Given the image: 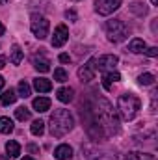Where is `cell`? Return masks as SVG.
I'll use <instances>...</instances> for the list:
<instances>
[{"label": "cell", "mask_w": 158, "mask_h": 160, "mask_svg": "<svg viewBox=\"0 0 158 160\" xmlns=\"http://www.w3.org/2000/svg\"><path fill=\"white\" fill-rule=\"evenodd\" d=\"M141 108V101L134 95V93H123L117 99V110L121 114V118L125 121H130L136 118V114Z\"/></svg>", "instance_id": "3957f363"}, {"label": "cell", "mask_w": 158, "mask_h": 160, "mask_svg": "<svg viewBox=\"0 0 158 160\" xmlns=\"http://www.w3.org/2000/svg\"><path fill=\"white\" fill-rule=\"evenodd\" d=\"M106 36L112 43H121L128 38V28L123 21L114 19V21H108L106 22Z\"/></svg>", "instance_id": "277c9868"}, {"label": "cell", "mask_w": 158, "mask_h": 160, "mask_svg": "<svg viewBox=\"0 0 158 160\" xmlns=\"http://www.w3.org/2000/svg\"><path fill=\"white\" fill-rule=\"evenodd\" d=\"M67 78H69V75H67L65 69H62V67L54 69V80H56V82H65Z\"/></svg>", "instance_id": "4316f807"}, {"label": "cell", "mask_w": 158, "mask_h": 160, "mask_svg": "<svg viewBox=\"0 0 158 160\" xmlns=\"http://www.w3.org/2000/svg\"><path fill=\"white\" fill-rule=\"evenodd\" d=\"M0 132L2 134L13 132V121L9 119V118H0Z\"/></svg>", "instance_id": "7402d4cb"}, {"label": "cell", "mask_w": 158, "mask_h": 160, "mask_svg": "<svg viewBox=\"0 0 158 160\" xmlns=\"http://www.w3.org/2000/svg\"><path fill=\"white\" fill-rule=\"evenodd\" d=\"M151 4H153V6H156V4H158V0H151Z\"/></svg>", "instance_id": "e575fe53"}, {"label": "cell", "mask_w": 158, "mask_h": 160, "mask_svg": "<svg viewBox=\"0 0 158 160\" xmlns=\"http://www.w3.org/2000/svg\"><path fill=\"white\" fill-rule=\"evenodd\" d=\"M117 62H119V58L116 54H104V56L93 58V67H95V71L108 73V71H114V67L117 65Z\"/></svg>", "instance_id": "8992f818"}, {"label": "cell", "mask_w": 158, "mask_h": 160, "mask_svg": "<svg viewBox=\"0 0 158 160\" xmlns=\"http://www.w3.org/2000/svg\"><path fill=\"white\" fill-rule=\"evenodd\" d=\"M60 62L62 63H69L71 62V56L69 54H60Z\"/></svg>", "instance_id": "f546056e"}, {"label": "cell", "mask_w": 158, "mask_h": 160, "mask_svg": "<svg viewBox=\"0 0 158 160\" xmlns=\"http://www.w3.org/2000/svg\"><path fill=\"white\" fill-rule=\"evenodd\" d=\"M17 93H15V89H7V91H4L2 95H0V102L4 104V106H9V104H13L15 101H17Z\"/></svg>", "instance_id": "ac0fdd59"}, {"label": "cell", "mask_w": 158, "mask_h": 160, "mask_svg": "<svg viewBox=\"0 0 158 160\" xmlns=\"http://www.w3.org/2000/svg\"><path fill=\"white\" fill-rule=\"evenodd\" d=\"M2 88H4V78L0 77V91H2Z\"/></svg>", "instance_id": "d6a6232c"}, {"label": "cell", "mask_w": 158, "mask_h": 160, "mask_svg": "<svg viewBox=\"0 0 158 160\" xmlns=\"http://www.w3.org/2000/svg\"><path fill=\"white\" fill-rule=\"evenodd\" d=\"M93 77H95V67H93V60H89L84 67L78 69V78L82 82H89V80H93Z\"/></svg>", "instance_id": "9c48e42d"}, {"label": "cell", "mask_w": 158, "mask_h": 160, "mask_svg": "<svg viewBox=\"0 0 158 160\" xmlns=\"http://www.w3.org/2000/svg\"><path fill=\"white\" fill-rule=\"evenodd\" d=\"M73 95H75V89L73 88H60L56 91V97L60 102H71L73 101Z\"/></svg>", "instance_id": "7c38bea8"}, {"label": "cell", "mask_w": 158, "mask_h": 160, "mask_svg": "<svg viewBox=\"0 0 158 160\" xmlns=\"http://www.w3.org/2000/svg\"><path fill=\"white\" fill-rule=\"evenodd\" d=\"M54 158L56 160H69L73 158V147L67 143H62L54 149Z\"/></svg>", "instance_id": "30bf717a"}, {"label": "cell", "mask_w": 158, "mask_h": 160, "mask_svg": "<svg viewBox=\"0 0 158 160\" xmlns=\"http://www.w3.org/2000/svg\"><path fill=\"white\" fill-rule=\"evenodd\" d=\"M4 4H7V0H0V6H4Z\"/></svg>", "instance_id": "836d02e7"}, {"label": "cell", "mask_w": 158, "mask_h": 160, "mask_svg": "<svg viewBox=\"0 0 158 160\" xmlns=\"http://www.w3.org/2000/svg\"><path fill=\"white\" fill-rule=\"evenodd\" d=\"M145 48H147L145 41L140 39V38H134V39L128 43V50H130V52H134V54H140V52H143Z\"/></svg>", "instance_id": "2e32d148"}, {"label": "cell", "mask_w": 158, "mask_h": 160, "mask_svg": "<svg viewBox=\"0 0 158 160\" xmlns=\"http://www.w3.org/2000/svg\"><path fill=\"white\" fill-rule=\"evenodd\" d=\"M17 89H19V97H22V99L30 97V93H32V88H30V84H28L26 80H21Z\"/></svg>", "instance_id": "44dd1931"}, {"label": "cell", "mask_w": 158, "mask_h": 160, "mask_svg": "<svg viewBox=\"0 0 158 160\" xmlns=\"http://www.w3.org/2000/svg\"><path fill=\"white\" fill-rule=\"evenodd\" d=\"M138 82H140L141 86H153V84H155V75H153V73H143V75H140Z\"/></svg>", "instance_id": "484cf974"}, {"label": "cell", "mask_w": 158, "mask_h": 160, "mask_svg": "<svg viewBox=\"0 0 158 160\" xmlns=\"http://www.w3.org/2000/svg\"><path fill=\"white\" fill-rule=\"evenodd\" d=\"M4 32H6V28H4V24L0 22V36H4Z\"/></svg>", "instance_id": "1f68e13d"}, {"label": "cell", "mask_w": 158, "mask_h": 160, "mask_svg": "<svg viewBox=\"0 0 158 160\" xmlns=\"http://www.w3.org/2000/svg\"><path fill=\"white\" fill-rule=\"evenodd\" d=\"M6 153H7L11 158H17V157L21 155V145H19L15 140H9V142L6 143Z\"/></svg>", "instance_id": "d6986e66"}, {"label": "cell", "mask_w": 158, "mask_h": 160, "mask_svg": "<svg viewBox=\"0 0 158 160\" xmlns=\"http://www.w3.org/2000/svg\"><path fill=\"white\" fill-rule=\"evenodd\" d=\"M22 160H34V158H32V157H24Z\"/></svg>", "instance_id": "d590c367"}, {"label": "cell", "mask_w": 158, "mask_h": 160, "mask_svg": "<svg viewBox=\"0 0 158 160\" xmlns=\"http://www.w3.org/2000/svg\"><path fill=\"white\" fill-rule=\"evenodd\" d=\"M30 130H32V134H34V136H41V134L45 132V123H43L41 119H36L34 123H32Z\"/></svg>", "instance_id": "cb8c5ba5"}, {"label": "cell", "mask_w": 158, "mask_h": 160, "mask_svg": "<svg viewBox=\"0 0 158 160\" xmlns=\"http://www.w3.org/2000/svg\"><path fill=\"white\" fill-rule=\"evenodd\" d=\"M34 88L39 91V93H48L52 89V82L48 78H36L34 80Z\"/></svg>", "instance_id": "9a60e30c"}, {"label": "cell", "mask_w": 158, "mask_h": 160, "mask_svg": "<svg viewBox=\"0 0 158 160\" xmlns=\"http://www.w3.org/2000/svg\"><path fill=\"white\" fill-rule=\"evenodd\" d=\"M32 106L36 112H48L50 110V99L48 97H37V99H34Z\"/></svg>", "instance_id": "8fae6325"}, {"label": "cell", "mask_w": 158, "mask_h": 160, "mask_svg": "<svg viewBox=\"0 0 158 160\" xmlns=\"http://www.w3.org/2000/svg\"><path fill=\"white\" fill-rule=\"evenodd\" d=\"M91 114H93V123L91 125L97 127L99 136H112V134L119 132L117 114L106 99H99V102L91 110Z\"/></svg>", "instance_id": "6da1fadb"}, {"label": "cell", "mask_w": 158, "mask_h": 160, "mask_svg": "<svg viewBox=\"0 0 158 160\" xmlns=\"http://www.w3.org/2000/svg\"><path fill=\"white\" fill-rule=\"evenodd\" d=\"M50 125V134L52 136H56V138H62V136H65L67 132H71L73 130V127H75V118L71 116V112L69 110H63V108H60V110H54V114L50 116V121H48Z\"/></svg>", "instance_id": "7a4b0ae2"}, {"label": "cell", "mask_w": 158, "mask_h": 160, "mask_svg": "<svg viewBox=\"0 0 158 160\" xmlns=\"http://www.w3.org/2000/svg\"><path fill=\"white\" fill-rule=\"evenodd\" d=\"M143 52H145L149 58H155V56H158V48H156V47H149V48H145Z\"/></svg>", "instance_id": "83f0119b"}, {"label": "cell", "mask_w": 158, "mask_h": 160, "mask_svg": "<svg viewBox=\"0 0 158 160\" xmlns=\"http://www.w3.org/2000/svg\"><path fill=\"white\" fill-rule=\"evenodd\" d=\"M123 0H95V11L99 15H112L114 11H117Z\"/></svg>", "instance_id": "52a82bcc"}, {"label": "cell", "mask_w": 158, "mask_h": 160, "mask_svg": "<svg viewBox=\"0 0 158 160\" xmlns=\"http://www.w3.org/2000/svg\"><path fill=\"white\" fill-rule=\"evenodd\" d=\"M34 67L39 71V73H48L50 71V62L47 60V58H43V56H36L34 58Z\"/></svg>", "instance_id": "e0dca14e"}, {"label": "cell", "mask_w": 158, "mask_h": 160, "mask_svg": "<svg viewBox=\"0 0 158 160\" xmlns=\"http://www.w3.org/2000/svg\"><path fill=\"white\" fill-rule=\"evenodd\" d=\"M65 17H67L69 21H77V19H78V15H77L75 9H67V11H65Z\"/></svg>", "instance_id": "f1b7e54d"}, {"label": "cell", "mask_w": 158, "mask_h": 160, "mask_svg": "<svg viewBox=\"0 0 158 160\" xmlns=\"http://www.w3.org/2000/svg\"><path fill=\"white\" fill-rule=\"evenodd\" d=\"M121 80V75H119L117 71H108L104 77H102V86H104V89H112V82H119Z\"/></svg>", "instance_id": "4fadbf2b"}, {"label": "cell", "mask_w": 158, "mask_h": 160, "mask_svg": "<svg viewBox=\"0 0 158 160\" xmlns=\"http://www.w3.org/2000/svg\"><path fill=\"white\" fill-rule=\"evenodd\" d=\"M126 160H156L155 155L151 153H138V151H130L126 155Z\"/></svg>", "instance_id": "ffe728a7"}, {"label": "cell", "mask_w": 158, "mask_h": 160, "mask_svg": "<svg viewBox=\"0 0 158 160\" xmlns=\"http://www.w3.org/2000/svg\"><path fill=\"white\" fill-rule=\"evenodd\" d=\"M11 54H9V60H11V63L13 65H19L21 62H22V58H24V52H22V48L15 43L13 47H11V50H9Z\"/></svg>", "instance_id": "5bb4252c"}, {"label": "cell", "mask_w": 158, "mask_h": 160, "mask_svg": "<svg viewBox=\"0 0 158 160\" xmlns=\"http://www.w3.org/2000/svg\"><path fill=\"white\" fill-rule=\"evenodd\" d=\"M4 65H6V58H4V56H0V69H2Z\"/></svg>", "instance_id": "4dcf8cb0"}, {"label": "cell", "mask_w": 158, "mask_h": 160, "mask_svg": "<svg viewBox=\"0 0 158 160\" xmlns=\"http://www.w3.org/2000/svg\"><path fill=\"white\" fill-rule=\"evenodd\" d=\"M15 118L19 121H28L30 119V110H28L26 106H19V108L15 110Z\"/></svg>", "instance_id": "603a6c76"}, {"label": "cell", "mask_w": 158, "mask_h": 160, "mask_svg": "<svg viewBox=\"0 0 158 160\" xmlns=\"http://www.w3.org/2000/svg\"><path fill=\"white\" fill-rule=\"evenodd\" d=\"M69 39V28L65 26V24H58L56 26V30H54V36H52V47H56V48H60V47H63L65 43Z\"/></svg>", "instance_id": "ba28073f"}, {"label": "cell", "mask_w": 158, "mask_h": 160, "mask_svg": "<svg viewBox=\"0 0 158 160\" xmlns=\"http://www.w3.org/2000/svg\"><path fill=\"white\" fill-rule=\"evenodd\" d=\"M130 11H132L134 15H138V17H143V15L147 13V8H145V4L136 2V4H132V6H130Z\"/></svg>", "instance_id": "d4e9b609"}, {"label": "cell", "mask_w": 158, "mask_h": 160, "mask_svg": "<svg viewBox=\"0 0 158 160\" xmlns=\"http://www.w3.org/2000/svg\"><path fill=\"white\" fill-rule=\"evenodd\" d=\"M30 28H32V34L37 38V39H45L48 36V30H50V22L47 17L34 13L32 15V22H30Z\"/></svg>", "instance_id": "5b68a950"}]
</instances>
